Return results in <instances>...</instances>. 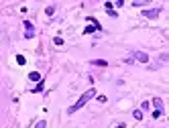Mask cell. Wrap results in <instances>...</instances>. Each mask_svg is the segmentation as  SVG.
<instances>
[{
  "label": "cell",
  "mask_w": 169,
  "mask_h": 128,
  "mask_svg": "<svg viewBox=\"0 0 169 128\" xmlns=\"http://www.w3.org/2000/svg\"><path fill=\"white\" fill-rule=\"evenodd\" d=\"M92 98H96V90H94V88H90L88 92H84V93H82V96L78 98V102H76L73 106H69V110H67V112H69V114H73V112L82 110V108H84V106L88 104V102H90Z\"/></svg>",
  "instance_id": "cell-1"
},
{
  "label": "cell",
  "mask_w": 169,
  "mask_h": 128,
  "mask_svg": "<svg viewBox=\"0 0 169 128\" xmlns=\"http://www.w3.org/2000/svg\"><path fill=\"white\" fill-rule=\"evenodd\" d=\"M133 59H136L139 63H149V55L143 53V51H135V53H133Z\"/></svg>",
  "instance_id": "cell-2"
},
{
  "label": "cell",
  "mask_w": 169,
  "mask_h": 128,
  "mask_svg": "<svg viewBox=\"0 0 169 128\" xmlns=\"http://www.w3.org/2000/svg\"><path fill=\"white\" fill-rule=\"evenodd\" d=\"M143 16H147V18H157L159 8H147V10H143Z\"/></svg>",
  "instance_id": "cell-3"
},
{
  "label": "cell",
  "mask_w": 169,
  "mask_h": 128,
  "mask_svg": "<svg viewBox=\"0 0 169 128\" xmlns=\"http://www.w3.org/2000/svg\"><path fill=\"white\" fill-rule=\"evenodd\" d=\"M153 106H155L157 112H163V100L161 98H153Z\"/></svg>",
  "instance_id": "cell-4"
},
{
  "label": "cell",
  "mask_w": 169,
  "mask_h": 128,
  "mask_svg": "<svg viewBox=\"0 0 169 128\" xmlns=\"http://www.w3.org/2000/svg\"><path fill=\"white\" fill-rule=\"evenodd\" d=\"M29 79H31V82H41L43 77H41L39 71H31V73H29Z\"/></svg>",
  "instance_id": "cell-5"
},
{
  "label": "cell",
  "mask_w": 169,
  "mask_h": 128,
  "mask_svg": "<svg viewBox=\"0 0 169 128\" xmlns=\"http://www.w3.org/2000/svg\"><path fill=\"white\" fill-rule=\"evenodd\" d=\"M92 65H98V67H106V65H108V61H104V59H92Z\"/></svg>",
  "instance_id": "cell-6"
},
{
  "label": "cell",
  "mask_w": 169,
  "mask_h": 128,
  "mask_svg": "<svg viewBox=\"0 0 169 128\" xmlns=\"http://www.w3.org/2000/svg\"><path fill=\"white\" fill-rule=\"evenodd\" d=\"M45 14H47V16H53V14H55V6H47Z\"/></svg>",
  "instance_id": "cell-7"
},
{
  "label": "cell",
  "mask_w": 169,
  "mask_h": 128,
  "mask_svg": "<svg viewBox=\"0 0 169 128\" xmlns=\"http://www.w3.org/2000/svg\"><path fill=\"white\" fill-rule=\"evenodd\" d=\"M43 88H45V85H43V79H41V82H39V85H37V88L33 90V93H39V92H43Z\"/></svg>",
  "instance_id": "cell-8"
},
{
  "label": "cell",
  "mask_w": 169,
  "mask_h": 128,
  "mask_svg": "<svg viewBox=\"0 0 169 128\" xmlns=\"http://www.w3.org/2000/svg\"><path fill=\"white\" fill-rule=\"evenodd\" d=\"M133 116H135V120H143V112H141V110H135Z\"/></svg>",
  "instance_id": "cell-9"
},
{
  "label": "cell",
  "mask_w": 169,
  "mask_h": 128,
  "mask_svg": "<svg viewBox=\"0 0 169 128\" xmlns=\"http://www.w3.org/2000/svg\"><path fill=\"white\" fill-rule=\"evenodd\" d=\"M16 63H19V65H24V63H27V59H24L23 55H16Z\"/></svg>",
  "instance_id": "cell-10"
},
{
  "label": "cell",
  "mask_w": 169,
  "mask_h": 128,
  "mask_svg": "<svg viewBox=\"0 0 169 128\" xmlns=\"http://www.w3.org/2000/svg\"><path fill=\"white\" fill-rule=\"evenodd\" d=\"M35 128H47V122L45 120H39V122L35 124Z\"/></svg>",
  "instance_id": "cell-11"
},
{
  "label": "cell",
  "mask_w": 169,
  "mask_h": 128,
  "mask_svg": "<svg viewBox=\"0 0 169 128\" xmlns=\"http://www.w3.org/2000/svg\"><path fill=\"white\" fill-rule=\"evenodd\" d=\"M94 31H96V26H86V29H84V35H90Z\"/></svg>",
  "instance_id": "cell-12"
},
{
  "label": "cell",
  "mask_w": 169,
  "mask_h": 128,
  "mask_svg": "<svg viewBox=\"0 0 169 128\" xmlns=\"http://www.w3.org/2000/svg\"><path fill=\"white\" fill-rule=\"evenodd\" d=\"M24 29H27V31H33V23H29V21H24Z\"/></svg>",
  "instance_id": "cell-13"
},
{
  "label": "cell",
  "mask_w": 169,
  "mask_h": 128,
  "mask_svg": "<svg viewBox=\"0 0 169 128\" xmlns=\"http://www.w3.org/2000/svg\"><path fill=\"white\" fill-rule=\"evenodd\" d=\"M53 43H55V45H63V39H61V37H55Z\"/></svg>",
  "instance_id": "cell-14"
},
{
  "label": "cell",
  "mask_w": 169,
  "mask_h": 128,
  "mask_svg": "<svg viewBox=\"0 0 169 128\" xmlns=\"http://www.w3.org/2000/svg\"><path fill=\"white\" fill-rule=\"evenodd\" d=\"M24 37H27V39H33V37H35V31H27V33H24Z\"/></svg>",
  "instance_id": "cell-15"
},
{
  "label": "cell",
  "mask_w": 169,
  "mask_h": 128,
  "mask_svg": "<svg viewBox=\"0 0 169 128\" xmlns=\"http://www.w3.org/2000/svg\"><path fill=\"white\" fill-rule=\"evenodd\" d=\"M106 12H108V16H112V18H114V16H116V14H118V12L114 10V8H110V10H106Z\"/></svg>",
  "instance_id": "cell-16"
},
{
  "label": "cell",
  "mask_w": 169,
  "mask_h": 128,
  "mask_svg": "<svg viewBox=\"0 0 169 128\" xmlns=\"http://www.w3.org/2000/svg\"><path fill=\"white\" fill-rule=\"evenodd\" d=\"M149 106H151L149 102H143V104H141V108H143V110H149Z\"/></svg>",
  "instance_id": "cell-17"
},
{
  "label": "cell",
  "mask_w": 169,
  "mask_h": 128,
  "mask_svg": "<svg viewBox=\"0 0 169 128\" xmlns=\"http://www.w3.org/2000/svg\"><path fill=\"white\" fill-rule=\"evenodd\" d=\"M124 126H126V124H116L114 128H124Z\"/></svg>",
  "instance_id": "cell-18"
}]
</instances>
